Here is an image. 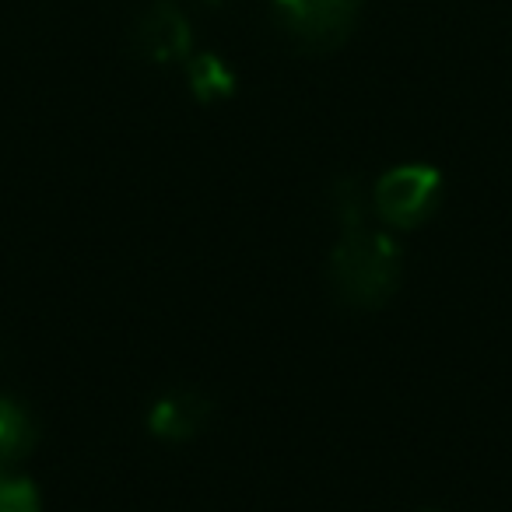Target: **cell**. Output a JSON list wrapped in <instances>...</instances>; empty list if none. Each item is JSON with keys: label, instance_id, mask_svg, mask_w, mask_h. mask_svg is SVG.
<instances>
[{"label": "cell", "instance_id": "1", "mask_svg": "<svg viewBox=\"0 0 512 512\" xmlns=\"http://www.w3.org/2000/svg\"><path fill=\"white\" fill-rule=\"evenodd\" d=\"M330 292L337 302L358 313L386 306L400 285V246L390 232L369 228V221L358 228H344L337 246L327 260Z\"/></svg>", "mask_w": 512, "mask_h": 512}, {"label": "cell", "instance_id": "2", "mask_svg": "<svg viewBox=\"0 0 512 512\" xmlns=\"http://www.w3.org/2000/svg\"><path fill=\"white\" fill-rule=\"evenodd\" d=\"M278 25L299 50L334 53L351 39L362 0H271Z\"/></svg>", "mask_w": 512, "mask_h": 512}, {"label": "cell", "instance_id": "3", "mask_svg": "<svg viewBox=\"0 0 512 512\" xmlns=\"http://www.w3.org/2000/svg\"><path fill=\"white\" fill-rule=\"evenodd\" d=\"M442 193V176L432 165H397L372 186V211L390 228H414L432 214Z\"/></svg>", "mask_w": 512, "mask_h": 512}, {"label": "cell", "instance_id": "4", "mask_svg": "<svg viewBox=\"0 0 512 512\" xmlns=\"http://www.w3.org/2000/svg\"><path fill=\"white\" fill-rule=\"evenodd\" d=\"M130 50L155 67L186 64L193 57V25L176 0H151L130 25Z\"/></svg>", "mask_w": 512, "mask_h": 512}, {"label": "cell", "instance_id": "5", "mask_svg": "<svg viewBox=\"0 0 512 512\" xmlns=\"http://www.w3.org/2000/svg\"><path fill=\"white\" fill-rule=\"evenodd\" d=\"M214 404L193 386H172L148 407V432L162 442H190L211 425Z\"/></svg>", "mask_w": 512, "mask_h": 512}, {"label": "cell", "instance_id": "6", "mask_svg": "<svg viewBox=\"0 0 512 512\" xmlns=\"http://www.w3.org/2000/svg\"><path fill=\"white\" fill-rule=\"evenodd\" d=\"M39 428L25 404L11 397H0V474H8L15 463L36 449Z\"/></svg>", "mask_w": 512, "mask_h": 512}, {"label": "cell", "instance_id": "7", "mask_svg": "<svg viewBox=\"0 0 512 512\" xmlns=\"http://www.w3.org/2000/svg\"><path fill=\"white\" fill-rule=\"evenodd\" d=\"M186 85H190L193 99L200 102H221L235 92V74L218 53H193L186 60Z\"/></svg>", "mask_w": 512, "mask_h": 512}, {"label": "cell", "instance_id": "8", "mask_svg": "<svg viewBox=\"0 0 512 512\" xmlns=\"http://www.w3.org/2000/svg\"><path fill=\"white\" fill-rule=\"evenodd\" d=\"M369 193H365V186L358 183L355 176H344L334 183V190H330V211H334L337 225L344 228H358L369 221Z\"/></svg>", "mask_w": 512, "mask_h": 512}, {"label": "cell", "instance_id": "9", "mask_svg": "<svg viewBox=\"0 0 512 512\" xmlns=\"http://www.w3.org/2000/svg\"><path fill=\"white\" fill-rule=\"evenodd\" d=\"M0 512H43L36 484L18 477L15 470L0 474Z\"/></svg>", "mask_w": 512, "mask_h": 512}, {"label": "cell", "instance_id": "10", "mask_svg": "<svg viewBox=\"0 0 512 512\" xmlns=\"http://www.w3.org/2000/svg\"><path fill=\"white\" fill-rule=\"evenodd\" d=\"M204 4H211V8H218V4H225V0H204Z\"/></svg>", "mask_w": 512, "mask_h": 512}, {"label": "cell", "instance_id": "11", "mask_svg": "<svg viewBox=\"0 0 512 512\" xmlns=\"http://www.w3.org/2000/svg\"><path fill=\"white\" fill-rule=\"evenodd\" d=\"M421 512H439V509H421Z\"/></svg>", "mask_w": 512, "mask_h": 512}]
</instances>
